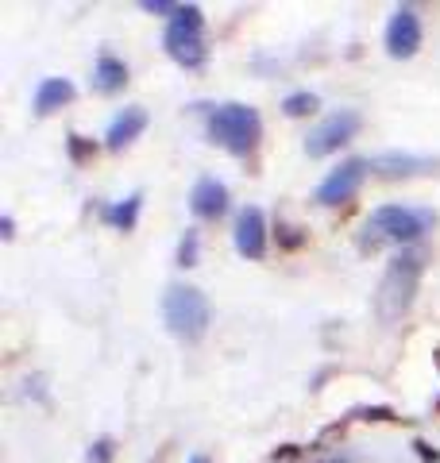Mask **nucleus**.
<instances>
[{"mask_svg": "<svg viewBox=\"0 0 440 463\" xmlns=\"http://www.w3.org/2000/svg\"><path fill=\"white\" fill-rule=\"evenodd\" d=\"M436 224V213L429 209H409V205H378L359 228V248H406V243L421 240L425 232Z\"/></svg>", "mask_w": 440, "mask_h": 463, "instance_id": "obj_1", "label": "nucleus"}, {"mask_svg": "<svg viewBox=\"0 0 440 463\" xmlns=\"http://www.w3.org/2000/svg\"><path fill=\"white\" fill-rule=\"evenodd\" d=\"M421 274H425V251L402 248L398 255L390 259L387 270H383V282H378V294H375V313H378V321L394 325V321H402V317L414 309Z\"/></svg>", "mask_w": 440, "mask_h": 463, "instance_id": "obj_2", "label": "nucleus"}, {"mask_svg": "<svg viewBox=\"0 0 440 463\" xmlns=\"http://www.w3.org/2000/svg\"><path fill=\"white\" fill-rule=\"evenodd\" d=\"M209 139L220 143L228 155L247 158L263 139V116L252 105H240V100L216 105L209 112Z\"/></svg>", "mask_w": 440, "mask_h": 463, "instance_id": "obj_3", "label": "nucleus"}, {"mask_svg": "<svg viewBox=\"0 0 440 463\" xmlns=\"http://www.w3.org/2000/svg\"><path fill=\"white\" fill-rule=\"evenodd\" d=\"M209 317H213L209 313V298H205L197 286H182V282L167 286V294H163V321H167V328L178 340H186V344L201 340L205 332H209Z\"/></svg>", "mask_w": 440, "mask_h": 463, "instance_id": "obj_4", "label": "nucleus"}, {"mask_svg": "<svg viewBox=\"0 0 440 463\" xmlns=\"http://www.w3.org/2000/svg\"><path fill=\"white\" fill-rule=\"evenodd\" d=\"M163 47L178 66L186 70H201L205 58H209V47H205V16L197 5H182V12L170 20Z\"/></svg>", "mask_w": 440, "mask_h": 463, "instance_id": "obj_5", "label": "nucleus"}, {"mask_svg": "<svg viewBox=\"0 0 440 463\" xmlns=\"http://www.w3.org/2000/svg\"><path fill=\"white\" fill-rule=\"evenodd\" d=\"M359 112L356 109H340V112H332V116H325L310 136H305V155L310 158H325V155H332V151H340L344 143L359 132Z\"/></svg>", "mask_w": 440, "mask_h": 463, "instance_id": "obj_6", "label": "nucleus"}, {"mask_svg": "<svg viewBox=\"0 0 440 463\" xmlns=\"http://www.w3.org/2000/svg\"><path fill=\"white\" fill-rule=\"evenodd\" d=\"M367 170H371V158H348V163H340L325 182L317 185L313 201H317V205H340V201H351L359 194Z\"/></svg>", "mask_w": 440, "mask_h": 463, "instance_id": "obj_7", "label": "nucleus"}, {"mask_svg": "<svg viewBox=\"0 0 440 463\" xmlns=\"http://www.w3.org/2000/svg\"><path fill=\"white\" fill-rule=\"evenodd\" d=\"M421 47V16L414 5L394 8V16L387 24V54L390 58H414Z\"/></svg>", "mask_w": 440, "mask_h": 463, "instance_id": "obj_8", "label": "nucleus"}, {"mask_svg": "<svg viewBox=\"0 0 440 463\" xmlns=\"http://www.w3.org/2000/svg\"><path fill=\"white\" fill-rule=\"evenodd\" d=\"M232 236H236V251L244 259H263L267 255V221H263V213L255 205L240 209L236 232H232Z\"/></svg>", "mask_w": 440, "mask_h": 463, "instance_id": "obj_9", "label": "nucleus"}, {"mask_svg": "<svg viewBox=\"0 0 440 463\" xmlns=\"http://www.w3.org/2000/svg\"><path fill=\"white\" fill-rule=\"evenodd\" d=\"M189 209H194V216H201V221H216V216H225V209H228V190H225V182L201 178V182L194 185V194H189Z\"/></svg>", "mask_w": 440, "mask_h": 463, "instance_id": "obj_10", "label": "nucleus"}, {"mask_svg": "<svg viewBox=\"0 0 440 463\" xmlns=\"http://www.w3.org/2000/svg\"><path fill=\"white\" fill-rule=\"evenodd\" d=\"M436 163L433 158H421V155H406V151H387V155H375L371 158V170L383 174V178H414V174L433 170Z\"/></svg>", "mask_w": 440, "mask_h": 463, "instance_id": "obj_11", "label": "nucleus"}, {"mask_svg": "<svg viewBox=\"0 0 440 463\" xmlns=\"http://www.w3.org/2000/svg\"><path fill=\"white\" fill-rule=\"evenodd\" d=\"M143 128H147V109H139V105L124 109V112L109 124V132H105V147H109V151H124L128 143L143 132Z\"/></svg>", "mask_w": 440, "mask_h": 463, "instance_id": "obj_12", "label": "nucleus"}, {"mask_svg": "<svg viewBox=\"0 0 440 463\" xmlns=\"http://www.w3.org/2000/svg\"><path fill=\"white\" fill-rule=\"evenodd\" d=\"M128 85V66H124V58H116V54H100L97 58V66H93V90L97 93H105V97H112V93H120Z\"/></svg>", "mask_w": 440, "mask_h": 463, "instance_id": "obj_13", "label": "nucleus"}, {"mask_svg": "<svg viewBox=\"0 0 440 463\" xmlns=\"http://www.w3.org/2000/svg\"><path fill=\"white\" fill-rule=\"evenodd\" d=\"M73 100V81L66 78H43L39 90H35V112L39 116H51L54 109H62Z\"/></svg>", "mask_w": 440, "mask_h": 463, "instance_id": "obj_14", "label": "nucleus"}, {"mask_svg": "<svg viewBox=\"0 0 440 463\" xmlns=\"http://www.w3.org/2000/svg\"><path fill=\"white\" fill-rule=\"evenodd\" d=\"M139 209H143V194H128L124 201H116V205H100V221L112 224L116 232H131L139 221Z\"/></svg>", "mask_w": 440, "mask_h": 463, "instance_id": "obj_15", "label": "nucleus"}, {"mask_svg": "<svg viewBox=\"0 0 440 463\" xmlns=\"http://www.w3.org/2000/svg\"><path fill=\"white\" fill-rule=\"evenodd\" d=\"M317 105H320V100H317V93L301 90V93H290V97L282 100V112H286V116H293V120H298V116H310Z\"/></svg>", "mask_w": 440, "mask_h": 463, "instance_id": "obj_16", "label": "nucleus"}, {"mask_svg": "<svg viewBox=\"0 0 440 463\" xmlns=\"http://www.w3.org/2000/svg\"><path fill=\"white\" fill-rule=\"evenodd\" d=\"M66 151H70L73 163H85V158L97 155V143L85 139V136H78V132H70V136H66Z\"/></svg>", "mask_w": 440, "mask_h": 463, "instance_id": "obj_17", "label": "nucleus"}, {"mask_svg": "<svg viewBox=\"0 0 440 463\" xmlns=\"http://www.w3.org/2000/svg\"><path fill=\"white\" fill-rule=\"evenodd\" d=\"M197 251H201V240L194 228H186V236L178 243V267H197Z\"/></svg>", "mask_w": 440, "mask_h": 463, "instance_id": "obj_18", "label": "nucleus"}, {"mask_svg": "<svg viewBox=\"0 0 440 463\" xmlns=\"http://www.w3.org/2000/svg\"><path fill=\"white\" fill-rule=\"evenodd\" d=\"M116 456V440L112 437H100L90 444V452H85V463H112Z\"/></svg>", "mask_w": 440, "mask_h": 463, "instance_id": "obj_19", "label": "nucleus"}, {"mask_svg": "<svg viewBox=\"0 0 440 463\" xmlns=\"http://www.w3.org/2000/svg\"><path fill=\"white\" fill-rule=\"evenodd\" d=\"M143 12H151V16H178V12H182V5H170V0H143V5H139Z\"/></svg>", "mask_w": 440, "mask_h": 463, "instance_id": "obj_20", "label": "nucleus"}, {"mask_svg": "<svg viewBox=\"0 0 440 463\" xmlns=\"http://www.w3.org/2000/svg\"><path fill=\"white\" fill-rule=\"evenodd\" d=\"M278 232H282V243H286V248H301V243H305L301 228H282V224H278Z\"/></svg>", "mask_w": 440, "mask_h": 463, "instance_id": "obj_21", "label": "nucleus"}, {"mask_svg": "<svg viewBox=\"0 0 440 463\" xmlns=\"http://www.w3.org/2000/svg\"><path fill=\"white\" fill-rule=\"evenodd\" d=\"M0 228H5V240L16 236V221H12V216H5V221H0Z\"/></svg>", "mask_w": 440, "mask_h": 463, "instance_id": "obj_22", "label": "nucleus"}, {"mask_svg": "<svg viewBox=\"0 0 440 463\" xmlns=\"http://www.w3.org/2000/svg\"><path fill=\"white\" fill-rule=\"evenodd\" d=\"M417 448H421V459H440V456L433 452V448H429V444H417Z\"/></svg>", "mask_w": 440, "mask_h": 463, "instance_id": "obj_23", "label": "nucleus"}, {"mask_svg": "<svg viewBox=\"0 0 440 463\" xmlns=\"http://www.w3.org/2000/svg\"><path fill=\"white\" fill-rule=\"evenodd\" d=\"M186 463H213V459H209V456H189Z\"/></svg>", "mask_w": 440, "mask_h": 463, "instance_id": "obj_24", "label": "nucleus"}, {"mask_svg": "<svg viewBox=\"0 0 440 463\" xmlns=\"http://www.w3.org/2000/svg\"><path fill=\"white\" fill-rule=\"evenodd\" d=\"M436 410H440V402H436Z\"/></svg>", "mask_w": 440, "mask_h": 463, "instance_id": "obj_25", "label": "nucleus"}]
</instances>
